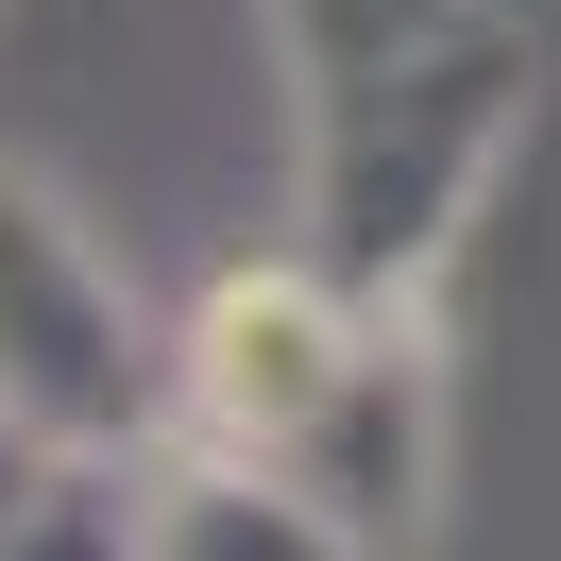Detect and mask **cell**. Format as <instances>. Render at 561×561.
Wrapping results in <instances>:
<instances>
[{"mask_svg":"<svg viewBox=\"0 0 561 561\" xmlns=\"http://www.w3.org/2000/svg\"><path fill=\"white\" fill-rule=\"evenodd\" d=\"M527 119H545V35L511 0L357 69L341 103H307V255L341 289H375V307H425L459 273V239H477L493 171L527 153Z\"/></svg>","mask_w":561,"mask_h":561,"instance_id":"6da1fadb","label":"cell"},{"mask_svg":"<svg viewBox=\"0 0 561 561\" xmlns=\"http://www.w3.org/2000/svg\"><path fill=\"white\" fill-rule=\"evenodd\" d=\"M0 409H35L69 459H119L171 409V323L119 289V255L69 221V187H35L0 153Z\"/></svg>","mask_w":561,"mask_h":561,"instance_id":"7a4b0ae2","label":"cell"},{"mask_svg":"<svg viewBox=\"0 0 561 561\" xmlns=\"http://www.w3.org/2000/svg\"><path fill=\"white\" fill-rule=\"evenodd\" d=\"M357 341H375V289H341L307 239L289 255H221L187 289V323H171V443H221V459H273L289 477V443L357 375Z\"/></svg>","mask_w":561,"mask_h":561,"instance_id":"3957f363","label":"cell"},{"mask_svg":"<svg viewBox=\"0 0 561 561\" xmlns=\"http://www.w3.org/2000/svg\"><path fill=\"white\" fill-rule=\"evenodd\" d=\"M289 493L341 527V561L443 527V341H425V307H375L357 375L323 391V425L289 443Z\"/></svg>","mask_w":561,"mask_h":561,"instance_id":"277c9868","label":"cell"},{"mask_svg":"<svg viewBox=\"0 0 561 561\" xmlns=\"http://www.w3.org/2000/svg\"><path fill=\"white\" fill-rule=\"evenodd\" d=\"M119 545H137V561H341V527H323L273 459L171 443V459L119 477Z\"/></svg>","mask_w":561,"mask_h":561,"instance_id":"5b68a950","label":"cell"},{"mask_svg":"<svg viewBox=\"0 0 561 561\" xmlns=\"http://www.w3.org/2000/svg\"><path fill=\"white\" fill-rule=\"evenodd\" d=\"M273 18V69H289V119L341 103L357 69H391V51H425L443 18H477V0H255Z\"/></svg>","mask_w":561,"mask_h":561,"instance_id":"8992f818","label":"cell"},{"mask_svg":"<svg viewBox=\"0 0 561 561\" xmlns=\"http://www.w3.org/2000/svg\"><path fill=\"white\" fill-rule=\"evenodd\" d=\"M69 477V443H51L35 409H0V545H18V527H35V493Z\"/></svg>","mask_w":561,"mask_h":561,"instance_id":"52a82bcc","label":"cell"}]
</instances>
